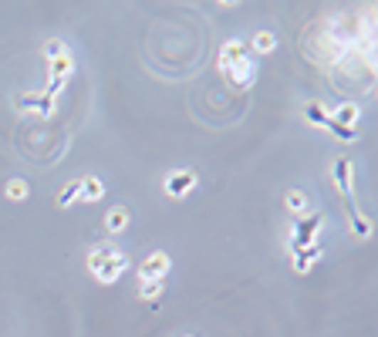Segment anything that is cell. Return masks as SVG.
<instances>
[{
    "label": "cell",
    "mask_w": 378,
    "mask_h": 337,
    "mask_svg": "<svg viewBox=\"0 0 378 337\" xmlns=\"http://www.w3.org/2000/svg\"><path fill=\"white\" fill-rule=\"evenodd\" d=\"M325 226V216L321 213H304V216H294V230H290V253H300L317 243V233Z\"/></svg>",
    "instance_id": "3957f363"
},
{
    "label": "cell",
    "mask_w": 378,
    "mask_h": 337,
    "mask_svg": "<svg viewBox=\"0 0 378 337\" xmlns=\"http://www.w3.org/2000/svg\"><path fill=\"white\" fill-rule=\"evenodd\" d=\"M220 71L226 75V81L233 88H250L253 78H257V65L247 54V48L240 41H226L220 48Z\"/></svg>",
    "instance_id": "6da1fadb"
},
{
    "label": "cell",
    "mask_w": 378,
    "mask_h": 337,
    "mask_svg": "<svg viewBox=\"0 0 378 337\" xmlns=\"http://www.w3.org/2000/svg\"><path fill=\"white\" fill-rule=\"evenodd\" d=\"M284 203H287V209H290L294 216H304V213H308V196L300 193V189H290V193L284 196Z\"/></svg>",
    "instance_id": "5bb4252c"
},
{
    "label": "cell",
    "mask_w": 378,
    "mask_h": 337,
    "mask_svg": "<svg viewBox=\"0 0 378 337\" xmlns=\"http://www.w3.org/2000/svg\"><path fill=\"white\" fill-rule=\"evenodd\" d=\"M162 290H166V287H162V280H142V284H139V294H142L145 300L162 297Z\"/></svg>",
    "instance_id": "d6986e66"
},
{
    "label": "cell",
    "mask_w": 378,
    "mask_h": 337,
    "mask_svg": "<svg viewBox=\"0 0 378 337\" xmlns=\"http://www.w3.org/2000/svg\"><path fill=\"white\" fill-rule=\"evenodd\" d=\"M41 51H44V58H48V61H54V58H65L68 48H65V41L51 38V41H44V48H41Z\"/></svg>",
    "instance_id": "ac0fdd59"
},
{
    "label": "cell",
    "mask_w": 378,
    "mask_h": 337,
    "mask_svg": "<svg viewBox=\"0 0 378 337\" xmlns=\"http://www.w3.org/2000/svg\"><path fill=\"white\" fill-rule=\"evenodd\" d=\"M27 193H31V189H27L24 179H11V182H7V199H11V203H21V199H27Z\"/></svg>",
    "instance_id": "e0dca14e"
},
{
    "label": "cell",
    "mask_w": 378,
    "mask_h": 337,
    "mask_svg": "<svg viewBox=\"0 0 378 337\" xmlns=\"http://www.w3.org/2000/svg\"><path fill=\"white\" fill-rule=\"evenodd\" d=\"M78 196H81V179H75V182H68L65 189L58 193V199H54V203H58V209H68L75 199H78Z\"/></svg>",
    "instance_id": "4fadbf2b"
},
{
    "label": "cell",
    "mask_w": 378,
    "mask_h": 337,
    "mask_svg": "<svg viewBox=\"0 0 378 337\" xmlns=\"http://www.w3.org/2000/svg\"><path fill=\"white\" fill-rule=\"evenodd\" d=\"M331 179H335V186H338V193L348 199V213H352V220L355 216H362L358 213V206H355V166H352V159H335L331 162Z\"/></svg>",
    "instance_id": "277c9868"
},
{
    "label": "cell",
    "mask_w": 378,
    "mask_h": 337,
    "mask_svg": "<svg viewBox=\"0 0 378 337\" xmlns=\"http://www.w3.org/2000/svg\"><path fill=\"white\" fill-rule=\"evenodd\" d=\"M129 226V209L125 206H115V209H108V216H105V233H122Z\"/></svg>",
    "instance_id": "8fae6325"
},
{
    "label": "cell",
    "mask_w": 378,
    "mask_h": 337,
    "mask_svg": "<svg viewBox=\"0 0 378 337\" xmlns=\"http://www.w3.org/2000/svg\"><path fill=\"white\" fill-rule=\"evenodd\" d=\"M321 253H325V250H321V243H314V247H308V250H300V253H294V270H298V273H308L314 263L321 260Z\"/></svg>",
    "instance_id": "30bf717a"
},
{
    "label": "cell",
    "mask_w": 378,
    "mask_h": 337,
    "mask_svg": "<svg viewBox=\"0 0 378 337\" xmlns=\"http://www.w3.org/2000/svg\"><path fill=\"white\" fill-rule=\"evenodd\" d=\"M88 270H92L98 284H115L118 277L129 270V257L118 247H112V243H102V247H95L88 253Z\"/></svg>",
    "instance_id": "7a4b0ae2"
},
{
    "label": "cell",
    "mask_w": 378,
    "mask_h": 337,
    "mask_svg": "<svg viewBox=\"0 0 378 337\" xmlns=\"http://www.w3.org/2000/svg\"><path fill=\"white\" fill-rule=\"evenodd\" d=\"M102 196H105V182L98 179V176H85V179H81V196L78 199L95 203V199H102Z\"/></svg>",
    "instance_id": "7c38bea8"
},
{
    "label": "cell",
    "mask_w": 378,
    "mask_h": 337,
    "mask_svg": "<svg viewBox=\"0 0 378 337\" xmlns=\"http://www.w3.org/2000/svg\"><path fill=\"white\" fill-rule=\"evenodd\" d=\"M193 189H196L193 168H176V172L166 176V196H172V199H183V196H189Z\"/></svg>",
    "instance_id": "8992f818"
},
{
    "label": "cell",
    "mask_w": 378,
    "mask_h": 337,
    "mask_svg": "<svg viewBox=\"0 0 378 337\" xmlns=\"http://www.w3.org/2000/svg\"><path fill=\"white\" fill-rule=\"evenodd\" d=\"M274 48H277V38L271 31H257V34H253V51L257 54H271Z\"/></svg>",
    "instance_id": "9a60e30c"
},
{
    "label": "cell",
    "mask_w": 378,
    "mask_h": 337,
    "mask_svg": "<svg viewBox=\"0 0 378 337\" xmlns=\"http://www.w3.org/2000/svg\"><path fill=\"white\" fill-rule=\"evenodd\" d=\"M17 108H21V112H38V115H51V112H54V98H48L44 91H41V95H21V98H17Z\"/></svg>",
    "instance_id": "ba28073f"
},
{
    "label": "cell",
    "mask_w": 378,
    "mask_h": 337,
    "mask_svg": "<svg viewBox=\"0 0 378 337\" xmlns=\"http://www.w3.org/2000/svg\"><path fill=\"white\" fill-rule=\"evenodd\" d=\"M304 118L314 122V125H321V129H327V122H331L327 108H321V105H304Z\"/></svg>",
    "instance_id": "2e32d148"
},
{
    "label": "cell",
    "mask_w": 378,
    "mask_h": 337,
    "mask_svg": "<svg viewBox=\"0 0 378 337\" xmlns=\"http://www.w3.org/2000/svg\"><path fill=\"white\" fill-rule=\"evenodd\" d=\"M331 118L338 122L341 129H348V132H355V125H358V118H362V108L355 102H341L335 112H331Z\"/></svg>",
    "instance_id": "9c48e42d"
},
{
    "label": "cell",
    "mask_w": 378,
    "mask_h": 337,
    "mask_svg": "<svg viewBox=\"0 0 378 337\" xmlns=\"http://www.w3.org/2000/svg\"><path fill=\"white\" fill-rule=\"evenodd\" d=\"M169 257L162 253V250H156V253H149V257L139 263V280H162L166 273H169Z\"/></svg>",
    "instance_id": "52a82bcc"
},
{
    "label": "cell",
    "mask_w": 378,
    "mask_h": 337,
    "mask_svg": "<svg viewBox=\"0 0 378 337\" xmlns=\"http://www.w3.org/2000/svg\"><path fill=\"white\" fill-rule=\"evenodd\" d=\"M48 68H51V81H48L44 95H48V98H58V95H61V88L68 85V78H71V71H75V58H71V54H65V58H54V61H48Z\"/></svg>",
    "instance_id": "5b68a950"
}]
</instances>
